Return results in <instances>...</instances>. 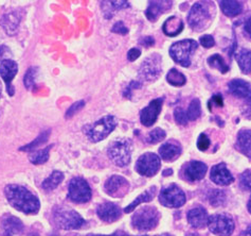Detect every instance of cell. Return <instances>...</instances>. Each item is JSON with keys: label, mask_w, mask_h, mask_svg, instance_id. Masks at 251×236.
<instances>
[{"label": "cell", "mask_w": 251, "mask_h": 236, "mask_svg": "<svg viewBox=\"0 0 251 236\" xmlns=\"http://www.w3.org/2000/svg\"><path fill=\"white\" fill-rule=\"evenodd\" d=\"M4 196L13 207L24 214L35 215L41 208V202L37 197L23 185H6L4 188Z\"/></svg>", "instance_id": "1"}, {"label": "cell", "mask_w": 251, "mask_h": 236, "mask_svg": "<svg viewBox=\"0 0 251 236\" xmlns=\"http://www.w3.org/2000/svg\"><path fill=\"white\" fill-rule=\"evenodd\" d=\"M53 221L57 228L66 231L78 230L85 225L82 216L75 209L58 206L53 209Z\"/></svg>", "instance_id": "2"}, {"label": "cell", "mask_w": 251, "mask_h": 236, "mask_svg": "<svg viewBox=\"0 0 251 236\" xmlns=\"http://www.w3.org/2000/svg\"><path fill=\"white\" fill-rule=\"evenodd\" d=\"M160 220V214L155 206H143L137 209L131 217V226L138 231H151Z\"/></svg>", "instance_id": "3"}, {"label": "cell", "mask_w": 251, "mask_h": 236, "mask_svg": "<svg viewBox=\"0 0 251 236\" xmlns=\"http://www.w3.org/2000/svg\"><path fill=\"white\" fill-rule=\"evenodd\" d=\"M133 144L128 139H118L112 141L107 149V153L111 162L119 167L128 165L131 159Z\"/></svg>", "instance_id": "4"}, {"label": "cell", "mask_w": 251, "mask_h": 236, "mask_svg": "<svg viewBox=\"0 0 251 236\" xmlns=\"http://www.w3.org/2000/svg\"><path fill=\"white\" fill-rule=\"evenodd\" d=\"M197 48V42L194 39H182L171 46L170 56L173 60L183 67H189L191 65V56Z\"/></svg>", "instance_id": "5"}, {"label": "cell", "mask_w": 251, "mask_h": 236, "mask_svg": "<svg viewBox=\"0 0 251 236\" xmlns=\"http://www.w3.org/2000/svg\"><path fill=\"white\" fill-rule=\"evenodd\" d=\"M117 124L118 121L115 116L106 115L90 126L88 130L86 131V135H87L89 141L92 143H99L106 139L112 131L116 129Z\"/></svg>", "instance_id": "6"}, {"label": "cell", "mask_w": 251, "mask_h": 236, "mask_svg": "<svg viewBox=\"0 0 251 236\" xmlns=\"http://www.w3.org/2000/svg\"><path fill=\"white\" fill-rule=\"evenodd\" d=\"M210 22L211 13L207 5L197 2L191 8L188 15V25L191 29L200 32L206 29L210 25Z\"/></svg>", "instance_id": "7"}, {"label": "cell", "mask_w": 251, "mask_h": 236, "mask_svg": "<svg viewBox=\"0 0 251 236\" xmlns=\"http://www.w3.org/2000/svg\"><path fill=\"white\" fill-rule=\"evenodd\" d=\"M92 197L91 188L82 177H75L71 179L68 187V198L75 203H86L90 201Z\"/></svg>", "instance_id": "8"}, {"label": "cell", "mask_w": 251, "mask_h": 236, "mask_svg": "<svg viewBox=\"0 0 251 236\" xmlns=\"http://www.w3.org/2000/svg\"><path fill=\"white\" fill-rule=\"evenodd\" d=\"M162 67H161V56L153 54L149 56L145 60L141 63L139 70V76L145 81H155L161 75Z\"/></svg>", "instance_id": "9"}, {"label": "cell", "mask_w": 251, "mask_h": 236, "mask_svg": "<svg viewBox=\"0 0 251 236\" xmlns=\"http://www.w3.org/2000/svg\"><path fill=\"white\" fill-rule=\"evenodd\" d=\"M209 230L219 236H230L234 231V221L226 214H215L208 219Z\"/></svg>", "instance_id": "10"}, {"label": "cell", "mask_w": 251, "mask_h": 236, "mask_svg": "<svg viewBox=\"0 0 251 236\" xmlns=\"http://www.w3.org/2000/svg\"><path fill=\"white\" fill-rule=\"evenodd\" d=\"M186 200L182 189L175 184L164 187L159 194V202L166 207H180L186 203Z\"/></svg>", "instance_id": "11"}, {"label": "cell", "mask_w": 251, "mask_h": 236, "mask_svg": "<svg viewBox=\"0 0 251 236\" xmlns=\"http://www.w3.org/2000/svg\"><path fill=\"white\" fill-rule=\"evenodd\" d=\"M161 166L160 157L153 152L142 154L136 162V172L144 177H154Z\"/></svg>", "instance_id": "12"}, {"label": "cell", "mask_w": 251, "mask_h": 236, "mask_svg": "<svg viewBox=\"0 0 251 236\" xmlns=\"http://www.w3.org/2000/svg\"><path fill=\"white\" fill-rule=\"evenodd\" d=\"M129 188L128 181L122 176L114 175L108 178L104 184V191L111 197H123Z\"/></svg>", "instance_id": "13"}, {"label": "cell", "mask_w": 251, "mask_h": 236, "mask_svg": "<svg viewBox=\"0 0 251 236\" xmlns=\"http://www.w3.org/2000/svg\"><path fill=\"white\" fill-rule=\"evenodd\" d=\"M18 71V65L15 61L4 59L0 62V76L3 79L6 87V91L10 96L14 95V88L12 87V81Z\"/></svg>", "instance_id": "14"}, {"label": "cell", "mask_w": 251, "mask_h": 236, "mask_svg": "<svg viewBox=\"0 0 251 236\" xmlns=\"http://www.w3.org/2000/svg\"><path fill=\"white\" fill-rule=\"evenodd\" d=\"M163 98H157L151 101L147 108L140 112V121L145 127H151L156 122L158 115L161 112Z\"/></svg>", "instance_id": "15"}, {"label": "cell", "mask_w": 251, "mask_h": 236, "mask_svg": "<svg viewBox=\"0 0 251 236\" xmlns=\"http://www.w3.org/2000/svg\"><path fill=\"white\" fill-rule=\"evenodd\" d=\"M97 215L102 221L111 224L121 217L122 211L120 206L112 202H103L97 207Z\"/></svg>", "instance_id": "16"}, {"label": "cell", "mask_w": 251, "mask_h": 236, "mask_svg": "<svg viewBox=\"0 0 251 236\" xmlns=\"http://www.w3.org/2000/svg\"><path fill=\"white\" fill-rule=\"evenodd\" d=\"M210 179L213 181L215 184L219 185H230L234 181L233 176L228 170L226 164L221 163L214 165L211 168L210 172Z\"/></svg>", "instance_id": "17"}, {"label": "cell", "mask_w": 251, "mask_h": 236, "mask_svg": "<svg viewBox=\"0 0 251 236\" xmlns=\"http://www.w3.org/2000/svg\"><path fill=\"white\" fill-rule=\"evenodd\" d=\"M207 165L200 161H191L184 166V178L190 182L200 181L203 179L207 173Z\"/></svg>", "instance_id": "18"}, {"label": "cell", "mask_w": 251, "mask_h": 236, "mask_svg": "<svg viewBox=\"0 0 251 236\" xmlns=\"http://www.w3.org/2000/svg\"><path fill=\"white\" fill-rule=\"evenodd\" d=\"M1 226L4 233L11 236L19 235L25 229L23 221L11 214H6L3 216L1 219Z\"/></svg>", "instance_id": "19"}, {"label": "cell", "mask_w": 251, "mask_h": 236, "mask_svg": "<svg viewBox=\"0 0 251 236\" xmlns=\"http://www.w3.org/2000/svg\"><path fill=\"white\" fill-rule=\"evenodd\" d=\"M189 224L193 228L201 229L208 225L209 216L206 209L201 206H196L192 209H190L187 215Z\"/></svg>", "instance_id": "20"}, {"label": "cell", "mask_w": 251, "mask_h": 236, "mask_svg": "<svg viewBox=\"0 0 251 236\" xmlns=\"http://www.w3.org/2000/svg\"><path fill=\"white\" fill-rule=\"evenodd\" d=\"M229 91L235 97L250 99L251 98V84L242 79H234L228 84Z\"/></svg>", "instance_id": "21"}, {"label": "cell", "mask_w": 251, "mask_h": 236, "mask_svg": "<svg viewBox=\"0 0 251 236\" xmlns=\"http://www.w3.org/2000/svg\"><path fill=\"white\" fill-rule=\"evenodd\" d=\"M171 6L172 1H151L150 2L147 11H145V16H147L150 22L154 23L164 12L170 10Z\"/></svg>", "instance_id": "22"}, {"label": "cell", "mask_w": 251, "mask_h": 236, "mask_svg": "<svg viewBox=\"0 0 251 236\" xmlns=\"http://www.w3.org/2000/svg\"><path fill=\"white\" fill-rule=\"evenodd\" d=\"M159 154L164 161H174L181 154V146L174 141L164 143L159 148Z\"/></svg>", "instance_id": "23"}, {"label": "cell", "mask_w": 251, "mask_h": 236, "mask_svg": "<svg viewBox=\"0 0 251 236\" xmlns=\"http://www.w3.org/2000/svg\"><path fill=\"white\" fill-rule=\"evenodd\" d=\"M236 147L240 151L251 159V129H243L237 134Z\"/></svg>", "instance_id": "24"}, {"label": "cell", "mask_w": 251, "mask_h": 236, "mask_svg": "<svg viewBox=\"0 0 251 236\" xmlns=\"http://www.w3.org/2000/svg\"><path fill=\"white\" fill-rule=\"evenodd\" d=\"M183 27L184 25L179 17L171 16L170 18L167 19L166 23L163 24L162 31L164 32V34L166 35L174 37L181 33Z\"/></svg>", "instance_id": "25"}, {"label": "cell", "mask_w": 251, "mask_h": 236, "mask_svg": "<svg viewBox=\"0 0 251 236\" xmlns=\"http://www.w3.org/2000/svg\"><path fill=\"white\" fill-rule=\"evenodd\" d=\"M157 193V187L156 186H151L150 187L149 189H147L144 193H142L141 195H139L137 197V198L130 203V205L128 206H126L124 208V212L125 213H130L133 212L134 209L138 206H140L141 203H144V202H150L154 199V197Z\"/></svg>", "instance_id": "26"}, {"label": "cell", "mask_w": 251, "mask_h": 236, "mask_svg": "<svg viewBox=\"0 0 251 236\" xmlns=\"http://www.w3.org/2000/svg\"><path fill=\"white\" fill-rule=\"evenodd\" d=\"M219 3L224 14L228 17H235L241 14L243 11V5L239 1H233V0L225 1V0H222Z\"/></svg>", "instance_id": "27"}, {"label": "cell", "mask_w": 251, "mask_h": 236, "mask_svg": "<svg viewBox=\"0 0 251 236\" xmlns=\"http://www.w3.org/2000/svg\"><path fill=\"white\" fill-rule=\"evenodd\" d=\"M129 3L127 1H102L101 9L106 18H111L117 10L128 8Z\"/></svg>", "instance_id": "28"}, {"label": "cell", "mask_w": 251, "mask_h": 236, "mask_svg": "<svg viewBox=\"0 0 251 236\" xmlns=\"http://www.w3.org/2000/svg\"><path fill=\"white\" fill-rule=\"evenodd\" d=\"M237 64L245 75H249L251 71V50L242 49L235 57Z\"/></svg>", "instance_id": "29"}, {"label": "cell", "mask_w": 251, "mask_h": 236, "mask_svg": "<svg viewBox=\"0 0 251 236\" xmlns=\"http://www.w3.org/2000/svg\"><path fill=\"white\" fill-rule=\"evenodd\" d=\"M63 180H64V174L62 172H58V170H55V172L52 173L48 178L43 182L42 187L47 192L53 191V189H55L59 184H61Z\"/></svg>", "instance_id": "30"}, {"label": "cell", "mask_w": 251, "mask_h": 236, "mask_svg": "<svg viewBox=\"0 0 251 236\" xmlns=\"http://www.w3.org/2000/svg\"><path fill=\"white\" fill-rule=\"evenodd\" d=\"M21 22V16H18L17 13H9L6 14L2 21L3 28L6 30V33L14 34L18 27V24Z\"/></svg>", "instance_id": "31"}, {"label": "cell", "mask_w": 251, "mask_h": 236, "mask_svg": "<svg viewBox=\"0 0 251 236\" xmlns=\"http://www.w3.org/2000/svg\"><path fill=\"white\" fill-rule=\"evenodd\" d=\"M52 146L46 147L45 149L42 150H37V151H33L29 155V160L31 163L35 164V165H41V164H44L48 161L49 159V153L51 150Z\"/></svg>", "instance_id": "32"}, {"label": "cell", "mask_w": 251, "mask_h": 236, "mask_svg": "<svg viewBox=\"0 0 251 236\" xmlns=\"http://www.w3.org/2000/svg\"><path fill=\"white\" fill-rule=\"evenodd\" d=\"M167 81L171 85H173V87L179 88L186 84L187 78L183 74H181L179 70H177L176 68H172L167 75Z\"/></svg>", "instance_id": "33"}, {"label": "cell", "mask_w": 251, "mask_h": 236, "mask_svg": "<svg viewBox=\"0 0 251 236\" xmlns=\"http://www.w3.org/2000/svg\"><path fill=\"white\" fill-rule=\"evenodd\" d=\"M49 135H50V130H46V131H44V132L39 134L34 141L31 142L30 144H28V145L19 148V150H21V151H34V150L38 146H41L42 144H45L46 142L48 141Z\"/></svg>", "instance_id": "34"}, {"label": "cell", "mask_w": 251, "mask_h": 236, "mask_svg": "<svg viewBox=\"0 0 251 236\" xmlns=\"http://www.w3.org/2000/svg\"><path fill=\"white\" fill-rule=\"evenodd\" d=\"M207 62L211 67L220 70L222 74H226L227 71L229 70V66L226 63H225L223 57L220 56V55H213V56L209 57Z\"/></svg>", "instance_id": "35"}, {"label": "cell", "mask_w": 251, "mask_h": 236, "mask_svg": "<svg viewBox=\"0 0 251 236\" xmlns=\"http://www.w3.org/2000/svg\"><path fill=\"white\" fill-rule=\"evenodd\" d=\"M201 115V101L198 99H193L191 101L189 109L187 111V116L189 120H196Z\"/></svg>", "instance_id": "36"}, {"label": "cell", "mask_w": 251, "mask_h": 236, "mask_svg": "<svg viewBox=\"0 0 251 236\" xmlns=\"http://www.w3.org/2000/svg\"><path fill=\"white\" fill-rule=\"evenodd\" d=\"M209 201L213 206H222L226 202V194L220 189H213L209 195Z\"/></svg>", "instance_id": "37"}, {"label": "cell", "mask_w": 251, "mask_h": 236, "mask_svg": "<svg viewBox=\"0 0 251 236\" xmlns=\"http://www.w3.org/2000/svg\"><path fill=\"white\" fill-rule=\"evenodd\" d=\"M37 73H38L37 67H30L27 70V73H25V75L24 77V84L28 89H31L33 87H34Z\"/></svg>", "instance_id": "38"}, {"label": "cell", "mask_w": 251, "mask_h": 236, "mask_svg": "<svg viewBox=\"0 0 251 236\" xmlns=\"http://www.w3.org/2000/svg\"><path fill=\"white\" fill-rule=\"evenodd\" d=\"M166 136H167L166 131L162 130L161 128H156L149 133L147 141L149 144H153V145H155V144L159 143L166 139Z\"/></svg>", "instance_id": "39"}, {"label": "cell", "mask_w": 251, "mask_h": 236, "mask_svg": "<svg viewBox=\"0 0 251 236\" xmlns=\"http://www.w3.org/2000/svg\"><path fill=\"white\" fill-rule=\"evenodd\" d=\"M240 186L243 191L251 192V169H247L240 177Z\"/></svg>", "instance_id": "40"}, {"label": "cell", "mask_w": 251, "mask_h": 236, "mask_svg": "<svg viewBox=\"0 0 251 236\" xmlns=\"http://www.w3.org/2000/svg\"><path fill=\"white\" fill-rule=\"evenodd\" d=\"M174 116H175L176 122L181 124V126H186V124H187L188 121H189L187 113L184 112V111H183L181 108H177V109L174 111Z\"/></svg>", "instance_id": "41"}, {"label": "cell", "mask_w": 251, "mask_h": 236, "mask_svg": "<svg viewBox=\"0 0 251 236\" xmlns=\"http://www.w3.org/2000/svg\"><path fill=\"white\" fill-rule=\"evenodd\" d=\"M85 106V101L84 100H80V101H76L75 103L72 104V106L68 109L67 112H66V117L70 118L74 116L75 114H76L78 111H81Z\"/></svg>", "instance_id": "42"}, {"label": "cell", "mask_w": 251, "mask_h": 236, "mask_svg": "<svg viewBox=\"0 0 251 236\" xmlns=\"http://www.w3.org/2000/svg\"><path fill=\"white\" fill-rule=\"evenodd\" d=\"M210 147V140L208 139V136L201 133L200 136H198L197 140V148L201 150V151H206V150Z\"/></svg>", "instance_id": "43"}, {"label": "cell", "mask_w": 251, "mask_h": 236, "mask_svg": "<svg viewBox=\"0 0 251 236\" xmlns=\"http://www.w3.org/2000/svg\"><path fill=\"white\" fill-rule=\"evenodd\" d=\"M111 31L112 32H115V33H118V34H121V35H125V34H127L128 33V29L125 27V25H124V23L123 22H117L115 25H114V27L111 28Z\"/></svg>", "instance_id": "44"}, {"label": "cell", "mask_w": 251, "mask_h": 236, "mask_svg": "<svg viewBox=\"0 0 251 236\" xmlns=\"http://www.w3.org/2000/svg\"><path fill=\"white\" fill-rule=\"evenodd\" d=\"M200 41H201V46H202V47H204V48H211V47H213V46L215 45V41H214L213 36L212 35H209V34L202 35L200 38Z\"/></svg>", "instance_id": "45"}, {"label": "cell", "mask_w": 251, "mask_h": 236, "mask_svg": "<svg viewBox=\"0 0 251 236\" xmlns=\"http://www.w3.org/2000/svg\"><path fill=\"white\" fill-rule=\"evenodd\" d=\"M141 87H142V85H141L140 82H138V81H131L130 84L128 85V88H126V89L124 90V93H123L124 97H126V98H128V99H130V98H131V91H133L131 89L140 88Z\"/></svg>", "instance_id": "46"}, {"label": "cell", "mask_w": 251, "mask_h": 236, "mask_svg": "<svg viewBox=\"0 0 251 236\" xmlns=\"http://www.w3.org/2000/svg\"><path fill=\"white\" fill-rule=\"evenodd\" d=\"M140 56H141V51L139 49H137V48H131L127 52V59H128V61H130V62L136 61Z\"/></svg>", "instance_id": "47"}, {"label": "cell", "mask_w": 251, "mask_h": 236, "mask_svg": "<svg viewBox=\"0 0 251 236\" xmlns=\"http://www.w3.org/2000/svg\"><path fill=\"white\" fill-rule=\"evenodd\" d=\"M140 44L143 45L144 47H151V46L155 44V39H154V37H151V36H147V37H144V38L141 39Z\"/></svg>", "instance_id": "48"}, {"label": "cell", "mask_w": 251, "mask_h": 236, "mask_svg": "<svg viewBox=\"0 0 251 236\" xmlns=\"http://www.w3.org/2000/svg\"><path fill=\"white\" fill-rule=\"evenodd\" d=\"M246 107H245V109L243 110V114L245 115L248 119H250L251 118V98L250 99H248V100H246Z\"/></svg>", "instance_id": "49"}, {"label": "cell", "mask_w": 251, "mask_h": 236, "mask_svg": "<svg viewBox=\"0 0 251 236\" xmlns=\"http://www.w3.org/2000/svg\"><path fill=\"white\" fill-rule=\"evenodd\" d=\"M211 102H214L217 107H223L224 106V101H223V97H222V95H220V94H217V95H214L213 97H212V99L210 100Z\"/></svg>", "instance_id": "50"}, {"label": "cell", "mask_w": 251, "mask_h": 236, "mask_svg": "<svg viewBox=\"0 0 251 236\" xmlns=\"http://www.w3.org/2000/svg\"><path fill=\"white\" fill-rule=\"evenodd\" d=\"M244 30H245L246 33L251 37V16L248 17L245 24H244Z\"/></svg>", "instance_id": "51"}, {"label": "cell", "mask_w": 251, "mask_h": 236, "mask_svg": "<svg viewBox=\"0 0 251 236\" xmlns=\"http://www.w3.org/2000/svg\"><path fill=\"white\" fill-rule=\"evenodd\" d=\"M172 175H173V170H172L171 168L163 170V173H162V176H164V177H169V176H172Z\"/></svg>", "instance_id": "52"}, {"label": "cell", "mask_w": 251, "mask_h": 236, "mask_svg": "<svg viewBox=\"0 0 251 236\" xmlns=\"http://www.w3.org/2000/svg\"><path fill=\"white\" fill-rule=\"evenodd\" d=\"M5 50H6V47H5V46H0V61H2L1 59H2L3 55H4Z\"/></svg>", "instance_id": "53"}, {"label": "cell", "mask_w": 251, "mask_h": 236, "mask_svg": "<svg viewBox=\"0 0 251 236\" xmlns=\"http://www.w3.org/2000/svg\"><path fill=\"white\" fill-rule=\"evenodd\" d=\"M76 236H116L115 233L110 235H103V234H86V235H76Z\"/></svg>", "instance_id": "54"}, {"label": "cell", "mask_w": 251, "mask_h": 236, "mask_svg": "<svg viewBox=\"0 0 251 236\" xmlns=\"http://www.w3.org/2000/svg\"><path fill=\"white\" fill-rule=\"evenodd\" d=\"M115 235H116V236H131V235H129V234H127V233H125V232H122V231H117V232L115 233ZM144 236H147V235H144Z\"/></svg>", "instance_id": "55"}, {"label": "cell", "mask_w": 251, "mask_h": 236, "mask_svg": "<svg viewBox=\"0 0 251 236\" xmlns=\"http://www.w3.org/2000/svg\"><path fill=\"white\" fill-rule=\"evenodd\" d=\"M244 236H251V226L246 229V231L244 232Z\"/></svg>", "instance_id": "56"}, {"label": "cell", "mask_w": 251, "mask_h": 236, "mask_svg": "<svg viewBox=\"0 0 251 236\" xmlns=\"http://www.w3.org/2000/svg\"><path fill=\"white\" fill-rule=\"evenodd\" d=\"M247 208H248V212L251 214V197H250V199H249V201H248Z\"/></svg>", "instance_id": "57"}, {"label": "cell", "mask_w": 251, "mask_h": 236, "mask_svg": "<svg viewBox=\"0 0 251 236\" xmlns=\"http://www.w3.org/2000/svg\"><path fill=\"white\" fill-rule=\"evenodd\" d=\"M186 236H201V235L198 234V233H189V234H187Z\"/></svg>", "instance_id": "58"}, {"label": "cell", "mask_w": 251, "mask_h": 236, "mask_svg": "<svg viewBox=\"0 0 251 236\" xmlns=\"http://www.w3.org/2000/svg\"><path fill=\"white\" fill-rule=\"evenodd\" d=\"M1 93H2V85H1V81H0V98H1Z\"/></svg>", "instance_id": "59"}, {"label": "cell", "mask_w": 251, "mask_h": 236, "mask_svg": "<svg viewBox=\"0 0 251 236\" xmlns=\"http://www.w3.org/2000/svg\"><path fill=\"white\" fill-rule=\"evenodd\" d=\"M0 236H11V235H9V234H5V233H3V234H1Z\"/></svg>", "instance_id": "60"}, {"label": "cell", "mask_w": 251, "mask_h": 236, "mask_svg": "<svg viewBox=\"0 0 251 236\" xmlns=\"http://www.w3.org/2000/svg\"><path fill=\"white\" fill-rule=\"evenodd\" d=\"M161 236H172V235H170V234H163V235H161Z\"/></svg>", "instance_id": "61"}]
</instances>
